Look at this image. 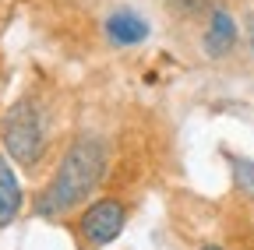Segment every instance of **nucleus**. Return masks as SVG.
Listing matches in <instances>:
<instances>
[{
    "instance_id": "nucleus-7",
    "label": "nucleus",
    "mask_w": 254,
    "mask_h": 250,
    "mask_svg": "<svg viewBox=\"0 0 254 250\" xmlns=\"http://www.w3.org/2000/svg\"><path fill=\"white\" fill-rule=\"evenodd\" d=\"M226 162H230V183H233V194H237L240 201L254 204V159L226 151Z\"/></svg>"
},
{
    "instance_id": "nucleus-9",
    "label": "nucleus",
    "mask_w": 254,
    "mask_h": 250,
    "mask_svg": "<svg viewBox=\"0 0 254 250\" xmlns=\"http://www.w3.org/2000/svg\"><path fill=\"white\" fill-rule=\"evenodd\" d=\"M247 50H251V56H254V25H251V32H247Z\"/></svg>"
},
{
    "instance_id": "nucleus-5",
    "label": "nucleus",
    "mask_w": 254,
    "mask_h": 250,
    "mask_svg": "<svg viewBox=\"0 0 254 250\" xmlns=\"http://www.w3.org/2000/svg\"><path fill=\"white\" fill-rule=\"evenodd\" d=\"M240 46V25L226 7H212L201 28V53L208 60H230Z\"/></svg>"
},
{
    "instance_id": "nucleus-3",
    "label": "nucleus",
    "mask_w": 254,
    "mask_h": 250,
    "mask_svg": "<svg viewBox=\"0 0 254 250\" xmlns=\"http://www.w3.org/2000/svg\"><path fill=\"white\" fill-rule=\"evenodd\" d=\"M127 218H131V204L120 194H95L92 201H85L74 218V236L81 250H103L117 243L127 229Z\"/></svg>"
},
{
    "instance_id": "nucleus-2",
    "label": "nucleus",
    "mask_w": 254,
    "mask_h": 250,
    "mask_svg": "<svg viewBox=\"0 0 254 250\" xmlns=\"http://www.w3.org/2000/svg\"><path fill=\"white\" fill-rule=\"evenodd\" d=\"M0 148L25 173L39 169V162L50 151V116L36 96H21L4 109V116H0Z\"/></svg>"
},
{
    "instance_id": "nucleus-8",
    "label": "nucleus",
    "mask_w": 254,
    "mask_h": 250,
    "mask_svg": "<svg viewBox=\"0 0 254 250\" xmlns=\"http://www.w3.org/2000/svg\"><path fill=\"white\" fill-rule=\"evenodd\" d=\"M198 250H226V247L215 243V240H205V243H198Z\"/></svg>"
},
{
    "instance_id": "nucleus-4",
    "label": "nucleus",
    "mask_w": 254,
    "mask_h": 250,
    "mask_svg": "<svg viewBox=\"0 0 254 250\" xmlns=\"http://www.w3.org/2000/svg\"><path fill=\"white\" fill-rule=\"evenodd\" d=\"M152 36V21L138 11V7H113L106 18H103V39L113 46V50H134L141 46L145 39Z\"/></svg>"
},
{
    "instance_id": "nucleus-6",
    "label": "nucleus",
    "mask_w": 254,
    "mask_h": 250,
    "mask_svg": "<svg viewBox=\"0 0 254 250\" xmlns=\"http://www.w3.org/2000/svg\"><path fill=\"white\" fill-rule=\"evenodd\" d=\"M25 187H21V176L14 169V162L7 159V151L0 148V229L18 222L21 211H25Z\"/></svg>"
},
{
    "instance_id": "nucleus-1",
    "label": "nucleus",
    "mask_w": 254,
    "mask_h": 250,
    "mask_svg": "<svg viewBox=\"0 0 254 250\" xmlns=\"http://www.w3.org/2000/svg\"><path fill=\"white\" fill-rule=\"evenodd\" d=\"M110 176V145L103 134L81 131L67 141V148L60 151V162L43 183V191L36 194V218L57 222V218L74 215L85 201H92L103 191V183Z\"/></svg>"
}]
</instances>
